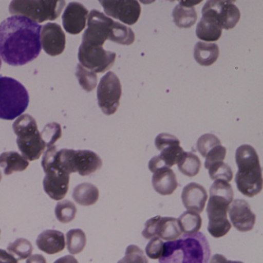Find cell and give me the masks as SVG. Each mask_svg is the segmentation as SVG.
Instances as JSON below:
<instances>
[{
  "label": "cell",
  "mask_w": 263,
  "mask_h": 263,
  "mask_svg": "<svg viewBox=\"0 0 263 263\" xmlns=\"http://www.w3.org/2000/svg\"><path fill=\"white\" fill-rule=\"evenodd\" d=\"M229 218L232 226L241 232H249L255 226L256 216L252 212L247 201L242 199H235L229 205Z\"/></svg>",
  "instance_id": "cell-15"
},
{
  "label": "cell",
  "mask_w": 263,
  "mask_h": 263,
  "mask_svg": "<svg viewBox=\"0 0 263 263\" xmlns=\"http://www.w3.org/2000/svg\"><path fill=\"white\" fill-rule=\"evenodd\" d=\"M238 172L235 175L237 189L245 196L252 198L262 190L263 180L258 154L253 147L243 144L235 152Z\"/></svg>",
  "instance_id": "cell-3"
},
{
  "label": "cell",
  "mask_w": 263,
  "mask_h": 263,
  "mask_svg": "<svg viewBox=\"0 0 263 263\" xmlns=\"http://www.w3.org/2000/svg\"><path fill=\"white\" fill-rule=\"evenodd\" d=\"M222 29L211 18L202 16L196 28V35L198 39L206 42H213L220 39Z\"/></svg>",
  "instance_id": "cell-24"
},
{
  "label": "cell",
  "mask_w": 263,
  "mask_h": 263,
  "mask_svg": "<svg viewBox=\"0 0 263 263\" xmlns=\"http://www.w3.org/2000/svg\"><path fill=\"white\" fill-rule=\"evenodd\" d=\"M106 14L129 26L138 22L141 13V5L135 0H101Z\"/></svg>",
  "instance_id": "cell-13"
},
{
  "label": "cell",
  "mask_w": 263,
  "mask_h": 263,
  "mask_svg": "<svg viewBox=\"0 0 263 263\" xmlns=\"http://www.w3.org/2000/svg\"><path fill=\"white\" fill-rule=\"evenodd\" d=\"M221 141L212 134H204L197 141V149L201 156L205 158L207 154L214 147L221 145Z\"/></svg>",
  "instance_id": "cell-38"
},
{
  "label": "cell",
  "mask_w": 263,
  "mask_h": 263,
  "mask_svg": "<svg viewBox=\"0 0 263 263\" xmlns=\"http://www.w3.org/2000/svg\"><path fill=\"white\" fill-rule=\"evenodd\" d=\"M226 263H244L241 261H232V260H227Z\"/></svg>",
  "instance_id": "cell-47"
},
{
  "label": "cell",
  "mask_w": 263,
  "mask_h": 263,
  "mask_svg": "<svg viewBox=\"0 0 263 263\" xmlns=\"http://www.w3.org/2000/svg\"><path fill=\"white\" fill-rule=\"evenodd\" d=\"M178 167L181 174L192 178L199 173L201 167V160L192 152H184L178 163Z\"/></svg>",
  "instance_id": "cell-28"
},
{
  "label": "cell",
  "mask_w": 263,
  "mask_h": 263,
  "mask_svg": "<svg viewBox=\"0 0 263 263\" xmlns=\"http://www.w3.org/2000/svg\"><path fill=\"white\" fill-rule=\"evenodd\" d=\"M99 190L90 183L78 184L73 191V198L80 205L90 206L96 204L99 199Z\"/></svg>",
  "instance_id": "cell-25"
},
{
  "label": "cell",
  "mask_w": 263,
  "mask_h": 263,
  "mask_svg": "<svg viewBox=\"0 0 263 263\" xmlns=\"http://www.w3.org/2000/svg\"><path fill=\"white\" fill-rule=\"evenodd\" d=\"M0 263H18V260L10 252L0 249Z\"/></svg>",
  "instance_id": "cell-43"
},
{
  "label": "cell",
  "mask_w": 263,
  "mask_h": 263,
  "mask_svg": "<svg viewBox=\"0 0 263 263\" xmlns=\"http://www.w3.org/2000/svg\"><path fill=\"white\" fill-rule=\"evenodd\" d=\"M210 256V246L204 234H184L164 243L159 263H208Z\"/></svg>",
  "instance_id": "cell-2"
},
{
  "label": "cell",
  "mask_w": 263,
  "mask_h": 263,
  "mask_svg": "<svg viewBox=\"0 0 263 263\" xmlns=\"http://www.w3.org/2000/svg\"><path fill=\"white\" fill-rule=\"evenodd\" d=\"M108 40L121 45H132L135 42V35L130 27L115 22Z\"/></svg>",
  "instance_id": "cell-29"
},
{
  "label": "cell",
  "mask_w": 263,
  "mask_h": 263,
  "mask_svg": "<svg viewBox=\"0 0 263 263\" xmlns=\"http://www.w3.org/2000/svg\"><path fill=\"white\" fill-rule=\"evenodd\" d=\"M29 103L28 91L21 82L0 77V119L13 121L27 110Z\"/></svg>",
  "instance_id": "cell-4"
},
{
  "label": "cell",
  "mask_w": 263,
  "mask_h": 263,
  "mask_svg": "<svg viewBox=\"0 0 263 263\" xmlns=\"http://www.w3.org/2000/svg\"><path fill=\"white\" fill-rule=\"evenodd\" d=\"M42 26L22 16H13L0 24V55L10 66H24L41 52Z\"/></svg>",
  "instance_id": "cell-1"
},
{
  "label": "cell",
  "mask_w": 263,
  "mask_h": 263,
  "mask_svg": "<svg viewBox=\"0 0 263 263\" xmlns=\"http://www.w3.org/2000/svg\"><path fill=\"white\" fill-rule=\"evenodd\" d=\"M210 196H217L227 200L232 203L234 198L233 189L227 181L222 180H215L210 187Z\"/></svg>",
  "instance_id": "cell-35"
},
{
  "label": "cell",
  "mask_w": 263,
  "mask_h": 263,
  "mask_svg": "<svg viewBox=\"0 0 263 263\" xmlns=\"http://www.w3.org/2000/svg\"><path fill=\"white\" fill-rule=\"evenodd\" d=\"M80 85L87 92L95 90L98 84V77L95 72L87 70L85 67L78 64L75 73Z\"/></svg>",
  "instance_id": "cell-33"
},
{
  "label": "cell",
  "mask_w": 263,
  "mask_h": 263,
  "mask_svg": "<svg viewBox=\"0 0 263 263\" xmlns=\"http://www.w3.org/2000/svg\"><path fill=\"white\" fill-rule=\"evenodd\" d=\"M13 129L17 136L16 144L22 156L28 161L39 159L47 146L41 138L36 120L27 114L21 115L13 123Z\"/></svg>",
  "instance_id": "cell-5"
},
{
  "label": "cell",
  "mask_w": 263,
  "mask_h": 263,
  "mask_svg": "<svg viewBox=\"0 0 263 263\" xmlns=\"http://www.w3.org/2000/svg\"><path fill=\"white\" fill-rule=\"evenodd\" d=\"M81 65L96 73H104L110 70L115 63L116 53L107 51L103 47L81 44L78 50Z\"/></svg>",
  "instance_id": "cell-9"
},
{
  "label": "cell",
  "mask_w": 263,
  "mask_h": 263,
  "mask_svg": "<svg viewBox=\"0 0 263 263\" xmlns=\"http://www.w3.org/2000/svg\"><path fill=\"white\" fill-rule=\"evenodd\" d=\"M118 263H148V260L142 249L135 245H130L126 249L124 258L119 260Z\"/></svg>",
  "instance_id": "cell-39"
},
{
  "label": "cell",
  "mask_w": 263,
  "mask_h": 263,
  "mask_svg": "<svg viewBox=\"0 0 263 263\" xmlns=\"http://www.w3.org/2000/svg\"><path fill=\"white\" fill-rule=\"evenodd\" d=\"M29 161L16 152H4L0 155V167L6 175L24 172L28 167Z\"/></svg>",
  "instance_id": "cell-22"
},
{
  "label": "cell",
  "mask_w": 263,
  "mask_h": 263,
  "mask_svg": "<svg viewBox=\"0 0 263 263\" xmlns=\"http://www.w3.org/2000/svg\"><path fill=\"white\" fill-rule=\"evenodd\" d=\"M87 17V9L83 4L72 2L69 4L63 14V26L67 33L78 35L85 28Z\"/></svg>",
  "instance_id": "cell-16"
},
{
  "label": "cell",
  "mask_w": 263,
  "mask_h": 263,
  "mask_svg": "<svg viewBox=\"0 0 263 263\" xmlns=\"http://www.w3.org/2000/svg\"><path fill=\"white\" fill-rule=\"evenodd\" d=\"M41 43L47 54L58 56L65 50V33L59 24L49 23L41 28Z\"/></svg>",
  "instance_id": "cell-14"
},
{
  "label": "cell",
  "mask_w": 263,
  "mask_h": 263,
  "mask_svg": "<svg viewBox=\"0 0 263 263\" xmlns=\"http://www.w3.org/2000/svg\"><path fill=\"white\" fill-rule=\"evenodd\" d=\"M122 87L118 77L113 72H107L100 81L98 87V105L106 115L116 113L120 105Z\"/></svg>",
  "instance_id": "cell-8"
},
{
  "label": "cell",
  "mask_w": 263,
  "mask_h": 263,
  "mask_svg": "<svg viewBox=\"0 0 263 263\" xmlns=\"http://www.w3.org/2000/svg\"><path fill=\"white\" fill-rule=\"evenodd\" d=\"M2 180V174H1V172H0V181Z\"/></svg>",
  "instance_id": "cell-48"
},
{
  "label": "cell",
  "mask_w": 263,
  "mask_h": 263,
  "mask_svg": "<svg viewBox=\"0 0 263 263\" xmlns=\"http://www.w3.org/2000/svg\"><path fill=\"white\" fill-rule=\"evenodd\" d=\"M7 250L19 261L28 258L32 255L33 247L29 240L17 238L16 241L9 244Z\"/></svg>",
  "instance_id": "cell-31"
},
{
  "label": "cell",
  "mask_w": 263,
  "mask_h": 263,
  "mask_svg": "<svg viewBox=\"0 0 263 263\" xmlns=\"http://www.w3.org/2000/svg\"><path fill=\"white\" fill-rule=\"evenodd\" d=\"M41 135L43 141L45 142L47 148L52 147L62 136L61 126L55 122L47 124L43 129Z\"/></svg>",
  "instance_id": "cell-37"
},
{
  "label": "cell",
  "mask_w": 263,
  "mask_h": 263,
  "mask_svg": "<svg viewBox=\"0 0 263 263\" xmlns=\"http://www.w3.org/2000/svg\"><path fill=\"white\" fill-rule=\"evenodd\" d=\"M181 200L187 211L201 213L208 200L207 191L198 183H189L183 189Z\"/></svg>",
  "instance_id": "cell-18"
},
{
  "label": "cell",
  "mask_w": 263,
  "mask_h": 263,
  "mask_svg": "<svg viewBox=\"0 0 263 263\" xmlns=\"http://www.w3.org/2000/svg\"><path fill=\"white\" fill-rule=\"evenodd\" d=\"M174 23L181 29H187L195 25L198 19L196 10L194 7H187L178 5L174 9Z\"/></svg>",
  "instance_id": "cell-26"
},
{
  "label": "cell",
  "mask_w": 263,
  "mask_h": 263,
  "mask_svg": "<svg viewBox=\"0 0 263 263\" xmlns=\"http://www.w3.org/2000/svg\"><path fill=\"white\" fill-rule=\"evenodd\" d=\"M184 152H185L183 150L180 144L179 145H173L161 151V154L158 155V157L163 161L166 167L171 168L175 164H178Z\"/></svg>",
  "instance_id": "cell-34"
},
{
  "label": "cell",
  "mask_w": 263,
  "mask_h": 263,
  "mask_svg": "<svg viewBox=\"0 0 263 263\" xmlns=\"http://www.w3.org/2000/svg\"><path fill=\"white\" fill-rule=\"evenodd\" d=\"M55 165L69 175L78 172L81 176H87L102 167L103 161L99 155L90 150H57Z\"/></svg>",
  "instance_id": "cell-6"
},
{
  "label": "cell",
  "mask_w": 263,
  "mask_h": 263,
  "mask_svg": "<svg viewBox=\"0 0 263 263\" xmlns=\"http://www.w3.org/2000/svg\"><path fill=\"white\" fill-rule=\"evenodd\" d=\"M178 226L181 232L185 235H193L201 229L202 219L197 212L187 211L180 215L178 219Z\"/></svg>",
  "instance_id": "cell-27"
},
{
  "label": "cell",
  "mask_w": 263,
  "mask_h": 263,
  "mask_svg": "<svg viewBox=\"0 0 263 263\" xmlns=\"http://www.w3.org/2000/svg\"><path fill=\"white\" fill-rule=\"evenodd\" d=\"M209 176L212 180H222L230 182L233 178V172L229 164L223 162L215 163L209 168Z\"/></svg>",
  "instance_id": "cell-36"
},
{
  "label": "cell",
  "mask_w": 263,
  "mask_h": 263,
  "mask_svg": "<svg viewBox=\"0 0 263 263\" xmlns=\"http://www.w3.org/2000/svg\"><path fill=\"white\" fill-rule=\"evenodd\" d=\"M77 215V207L72 201L64 200L60 201L55 208V215L60 222L63 224L70 222Z\"/></svg>",
  "instance_id": "cell-32"
},
{
  "label": "cell",
  "mask_w": 263,
  "mask_h": 263,
  "mask_svg": "<svg viewBox=\"0 0 263 263\" xmlns=\"http://www.w3.org/2000/svg\"><path fill=\"white\" fill-rule=\"evenodd\" d=\"M70 175L61 171H52L46 173L43 185L46 193L55 201L64 198L68 192Z\"/></svg>",
  "instance_id": "cell-17"
},
{
  "label": "cell",
  "mask_w": 263,
  "mask_h": 263,
  "mask_svg": "<svg viewBox=\"0 0 263 263\" xmlns=\"http://www.w3.org/2000/svg\"><path fill=\"white\" fill-rule=\"evenodd\" d=\"M0 234H1V231H0Z\"/></svg>",
  "instance_id": "cell-50"
},
{
  "label": "cell",
  "mask_w": 263,
  "mask_h": 263,
  "mask_svg": "<svg viewBox=\"0 0 263 263\" xmlns=\"http://www.w3.org/2000/svg\"><path fill=\"white\" fill-rule=\"evenodd\" d=\"M202 16L214 20L222 30H229L237 25L241 13L232 1L212 0L206 2L203 7Z\"/></svg>",
  "instance_id": "cell-11"
},
{
  "label": "cell",
  "mask_w": 263,
  "mask_h": 263,
  "mask_svg": "<svg viewBox=\"0 0 263 263\" xmlns=\"http://www.w3.org/2000/svg\"><path fill=\"white\" fill-rule=\"evenodd\" d=\"M231 203L224 198L210 196L207 205V215L209 217L208 231L214 238L224 236L232 228V224L228 220L227 213Z\"/></svg>",
  "instance_id": "cell-10"
},
{
  "label": "cell",
  "mask_w": 263,
  "mask_h": 263,
  "mask_svg": "<svg viewBox=\"0 0 263 263\" xmlns=\"http://www.w3.org/2000/svg\"><path fill=\"white\" fill-rule=\"evenodd\" d=\"M219 57V48L216 44L198 42L194 48L195 61L203 67H209L215 64Z\"/></svg>",
  "instance_id": "cell-21"
},
{
  "label": "cell",
  "mask_w": 263,
  "mask_h": 263,
  "mask_svg": "<svg viewBox=\"0 0 263 263\" xmlns=\"http://www.w3.org/2000/svg\"><path fill=\"white\" fill-rule=\"evenodd\" d=\"M226 153L227 151L226 147H223L221 144L212 148L205 156V162H204L205 168L209 169L212 164L224 161Z\"/></svg>",
  "instance_id": "cell-41"
},
{
  "label": "cell",
  "mask_w": 263,
  "mask_h": 263,
  "mask_svg": "<svg viewBox=\"0 0 263 263\" xmlns=\"http://www.w3.org/2000/svg\"><path fill=\"white\" fill-rule=\"evenodd\" d=\"M180 141L178 138L170 134L161 133L155 138V146L160 152L164 148L173 145H179Z\"/></svg>",
  "instance_id": "cell-42"
},
{
  "label": "cell",
  "mask_w": 263,
  "mask_h": 263,
  "mask_svg": "<svg viewBox=\"0 0 263 263\" xmlns=\"http://www.w3.org/2000/svg\"><path fill=\"white\" fill-rule=\"evenodd\" d=\"M53 263H79L77 258H75L73 255H65V256L61 257Z\"/></svg>",
  "instance_id": "cell-45"
},
{
  "label": "cell",
  "mask_w": 263,
  "mask_h": 263,
  "mask_svg": "<svg viewBox=\"0 0 263 263\" xmlns=\"http://www.w3.org/2000/svg\"><path fill=\"white\" fill-rule=\"evenodd\" d=\"M65 6V1L62 0H15L12 1L9 10L13 16H25L41 24L58 19Z\"/></svg>",
  "instance_id": "cell-7"
},
{
  "label": "cell",
  "mask_w": 263,
  "mask_h": 263,
  "mask_svg": "<svg viewBox=\"0 0 263 263\" xmlns=\"http://www.w3.org/2000/svg\"><path fill=\"white\" fill-rule=\"evenodd\" d=\"M164 241L158 237L152 238L146 246V255L152 259H160L164 252Z\"/></svg>",
  "instance_id": "cell-40"
},
{
  "label": "cell",
  "mask_w": 263,
  "mask_h": 263,
  "mask_svg": "<svg viewBox=\"0 0 263 263\" xmlns=\"http://www.w3.org/2000/svg\"><path fill=\"white\" fill-rule=\"evenodd\" d=\"M178 220L173 217L159 216L156 226V237L166 241H174L181 236Z\"/></svg>",
  "instance_id": "cell-23"
},
{
  "label": "cell",
  "mask_w": 263,
  "mask_h": 263,
  "mask_svg": "<svg viewBox=\"0 0 263 263\" xmlns=\"http://www.w3.org/2000/svg\"><path fill=\"white\" fill-rule=\"evenodd\" d=\"M152 186L161 195H171L178 187L175 172L170 167L158 169L152 176Z\"/></svg>",
  "instance_id": "cell-20"
},
{
  "label": "cell",
  "mask_w": 263,
  "mask_h": 263,
  "mask_svg": "<svg viewBox=\"0 0 263 263\" xmlns=\"http://www.w3.org/2000/svg\"><path fill=\"white\" fill-rule=\"evenodd\" d=\"M1 66H2V61H1V58H0V68H1Z\"/></svg>",
  "instance_id": "cell-49"
},
{
  "label": "cell",
  "mask_w": 263,
  "mask_h": 263,
  "mask_svg": "<svg viewBox=\"0 0 263 263\" xmlns=\"http://www.w3.org/2000/svg\"><path fill=\"white\" fill-rule=\"evenodd\" d=\"M87 244V237L80 229H71L67 233V245L69 252L77 255L83 252Z\"/></svg>",
  "instance_id": "cell-30"
},
{
  "label": "cell",
  "mask_w": 263,
  "mask_h": 263,
  "mask_svg": "<svg viewBox=\"0 0 263 263\" xmlns=\"http://www.w3.org/2000/svg\"><path fill=\"white\" fill-rule=\"evenodd\" d=\"M115 21L97 10H91L88 16L87 29L82 37V44L103 47L108 40Z\"/></svg>",
  "instance_id": "cell-12"
},
{
  "label": "cell",
  "mask_w": 263,
  "mask_h": 263,
  "mask_svg": "<svg viewBox=\"0 0 263 263\" xmlns=\"http://www.w3.org/2000/svg\"><path fill=\"white\" fill-rule=\"evenodd\" d=\"M226 261H227V258L224 255L215 254L211 258L208 263H226Z\"/></svg>",
  "instance_id": "cell-46"
},
{
  "label": "cell",
  "mask_w": 263,
  "mask_h": 263,
  "mask_svg": "<svg viewBox=\"0 0 263 263\" xmlns=\"http://www.w3.org/2000/svg\"><path fill=\"white\" fill-rule=\"evenodd\" d=\"M36 243L40 250L48 255H54L65 249V236L59 231L46 230L40 234Z\"/></svg>",
  "instance_id": "cell-19"
},
{
  "label": "cell",
  "mask_w": 263,
  "mask_h": 263,
  "mask_svg": "<svg viewBox=\"0 0 263 263\" xmlns=\"http://www.w3.org/2000/svg\"><path fill=\"white\" fill-rule=\"evenodd\" d=\"M27 263H47V260L44 255L40 254L30 255L27 260Z\"/></svg>",
  "instance_id": "cell-44"
}]
</instances>
